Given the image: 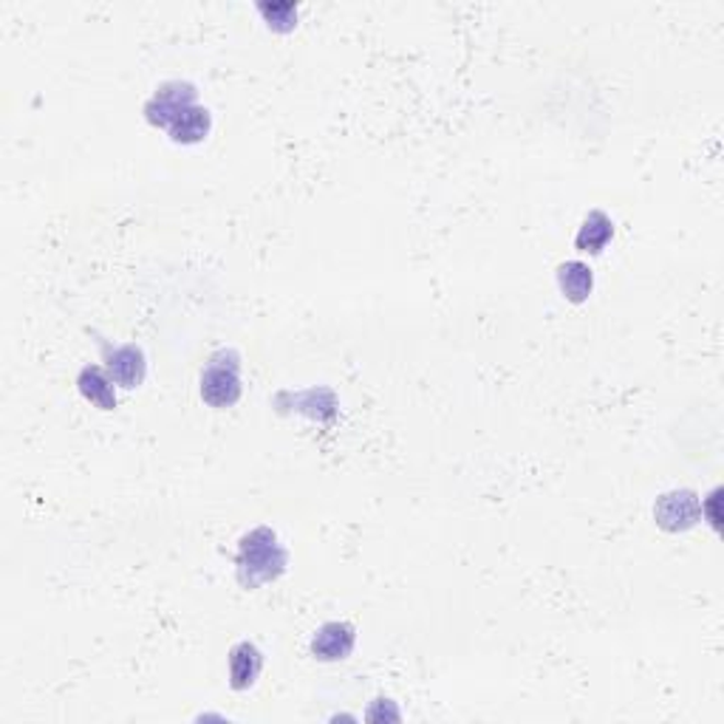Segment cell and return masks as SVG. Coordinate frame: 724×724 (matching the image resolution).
<instances>
[{"mask_svg": "<svg viewBox=\"0 0 724 724\" xmlns=\"http://www.w3.org/2000/svg\"><path fill=\"white\" fill-rule=\"evenodd\" d=\"M354 645H357V629L352 623H323L312 636V657L320 663H343L352 657Z\"/></svg>", "mask_w": 724, "mask_h": 724, "instance_id": "cell-7", "label": "cell"}, {"mask_svg": "<svg viewBox=\"0 0 724 724\" xmlns=\"http://www.w3.org/2000/svg\"><path fill=\"white\" fill-rule=\"evenodd\" d=\"M377 702H379V708H382V699H377ZM388 704H391V699H386V708H388ZM379 716H386V711H377V708H374V711H368V722H377ZM388 719H393V722H397V719H400V711H397V708H391Z\"/></svg>", "mask_w": 724, "mask_h": 724, "instance_id": "cell-14", "label": "cell"}, {"mask_svg": "<svg viewBox=\"0 0 724 724\" xmlns=\"http://www.w3.org/2000/svg\"><path fill=\"white\" fill-rule=\"evenodd\" d=\"M196 100H198V89L193 82H184V80L162 82V85L153 91V96L145 102V119H148L153 128H170L179 114H184L189 105H198Z\"/></svg>", "mask_w": 724, "mask_h": 724, "instance_id": "cell-4", "label": "cell"}, {"mask_svg": "<svg viewBox=\"0 0 724 724\" xmlns=\"http://www.w3.org/2000/svg\"><path fill=\"white\" fill-rule=\"evenodd\" d=\"M558 286L568 303H583V300H589L591 289H595V272L583 261H566L558 266Z\"/></svg>", "mask_w": 724, "mask_h": 724, "instance_id": "cell-12", "label": "cell"}, {"mask_svg": "<svg viewBox=\"0 0 724 724\" xmlns=\"http://www.w3.org/2000/svg\"><path fill=\"white\" fill-rule=\"evenodd\" d=\"M257 12L264 14L266 26L272 32L286 34L298 26V7L289 3V0H284V3H257Z\"/></svg>", "mask_w": 724, "mask_h": 724, "instance_id": "cell-13", "label": "cell"}, {"mask_svg": "<svg viewBox=\"0 0 724 724\" xmlns=\"http://www.w3.org/2000/svg\"><path fill=\"white\" fill-rule=\"evenodd\" d=\"M614 238V221L602 210H591L589 216L583 218L581 230L575 235L577 252H586V255H600L609 241Z\"/></svg>", "mask_w": 724, "mask_h": 724, "instance_id": "cell-11", "label": "cell"}, {"mask_svg": "<svg viewBox=\"0 0 724 724\" xmlns=\"http://www.w3.org/2000/svg\"><path fill=\"white\" fill-rule=\"evenodd\" d=\"M278 411H298L309 420L332 422L337 413V397L332 388H306V391H280L275 397Z\"/></svg>", "mask_w": 724, "mask_h": 724, "instance_id": "cell-6", "label": "cell"}, {"mask_svg": "<svg viewBox=\"0 0 724 724\" xmlns=\"http://www.w3.org/2000/svg\"><path fill=\"white\" fill-rule=\"evenodd\" d=\"M198 391H202V400L210 407H232L244 386H241V354L235 348H221V352L212 354L204 366L202 379H198Z\"/></svg>", "mask_w": 724, "mask_h": 724, "instance_id": "cell-2", "label": "cell"}, {"mask_svg": "<svg viewBox=\"0 0 724 724\" xmlns=\"http://www.w3.org/2000/svg\"><path fill=\"white\" fill-rule=\"evenodd\" d=\"M91 337L96 340L100 346L102 363H105V371L114 379V386L125 388V391H134L145 382L148 377V359H145L142 346L136 343H125V346H114L111 340H105L102 334L91 332Z\"/></svg>", "mask_w": 724, "mask_h": 724, "instance_id": "cell-3", "label": "cell"}, {"mask_svg": "<svg viewBox=\"0 0 724 724\" xmlns=\"http://www.w3.org/2000/svg\"><path fill=\"white\" fill-rule=\"evenodd\" d=\"M654 521L665 532H688L702 521V502L693 490H670L654 504Z\"/></svg>", "mask_w": 724, "mask_h": 724, "instance_id": "cell-5", "label": "cell"}, {"mask_svg": "<svg viewBox=\"0 0 724 724\" xmlns=\"http://www.w3.org/2000/svg\"><path fill=\"white\" fill-rule=\"evenodd\" d=\"M212 130V114L204 105H189L184 114H179L173 119V125L168 128L170 139L176 145H198L204 142Z\"/></svg>", "mask_w": 724, "mask_h": 724, "instance_id": "cell-9", "label": "cell"}, {"mask_svg": "<svg viewBox=\"0 0 724 724\" xmlns=\"http://www.w3.org/2000/svg\"><path fill=\"white\" fill-rule=\"evenodd\" d=\"M77 388L85 400L91 402L100 411H114L116 407V391H114V379L108 377V371L100 366H85L77 374Z\"/></svg>", "mask_w": 724, "mask_h": 724, "instance_id": "cell-10", "label": "cell"}, {"mask_svg": "<svg viewBox=\"0 0 724 724\" xmlns=\"http://www.w3.org/2000/svg\"><path fill=\"white\" fill-rule=\"evenodd\" d=\"M286 566H289V552L280 543L275 529L255 527L238 541L235 577L246 591L261 589L264 583L278 581L286 572Z\"/></svg>", "mask_w": 724, "mask_h": 724, "instance_id": "cell-1", "label": "cell"}, {"mask_svg": "<svg viewBox=\"0 0 724 724\" xmlns=\"http://www.w3.org/2000/svg\"><path fill=\"white\" fill-rule=\"evenodd\" d=\"M227 668H230V688L232 691H250L252 685L261 677V668H264V654L250 640H241L230 648V657H227Z\"/></svg>", "mask_w": 724, "mask_h": 724, "instance_id": "cell-8", "label": "cell"}]
</instances>
